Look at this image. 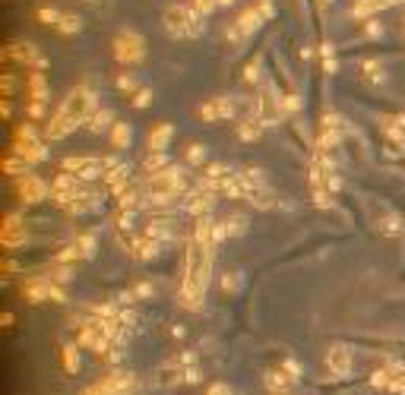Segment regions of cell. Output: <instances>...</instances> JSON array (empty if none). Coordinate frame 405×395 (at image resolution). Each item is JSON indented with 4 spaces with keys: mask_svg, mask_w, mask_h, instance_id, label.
Returning a JSON list of instances; mask_svg holds the SVG:
<instances>
[{
    "mask_svg": "<svg viewBox=\"0 0 405 395\" xmlns=\"http://www.w3.org/2000/svg\"><path fill=\"white\" fill-rule=\"evenodd\" d=\"M212 260L215 250L202 247V243L190 241L187 243V260H184V281H181V294H177V304L184 310H202V300H206V288L212 279Z\"/></svg>",
    "mask_w": 405,
    "mask_h": 395,
    "instance_id": "obj_1",
    "label": "cell"
},
{
    "mask_svg": "<svg viewBox=\"0 0 405 395\" xmlns=\"http://www.w3.org/2000/svg\"><path fill=\"white\" fill-rule=\"evenodd\" d=\"M206 16H200L190 4H168L162 13V22H165V32L171 39H200L202 29H206Z\"/></svg>",
    "mask_w": 405,
    "mask_h": 395,
    "instance_id": "obj_2",
    "label": "cell"
},
{
    "mask_svg": "<svg viewBox=\"0 0 405 395\" xmlns=\"http://www.w3.org/2000/svg\"><path fill=\"white\" fill-rule=\"evenodd\" d=\"M57 114L70 117L76 127H79V123H86L89 117L95 114V92L89 89V86H76V89H70L67 98L60 102V108H57Z\"/></svg>",
    "mask_w": 405,
    "mask_h": 395,
    "instance_id": "obj_3",
    "label": "cell"
},
{
    "mask_svg": "<svg viewBox=\"0 0 405 395\" xmlns=\"http://www.w3.org/2000/svg\"><path fill=\"white\" fill-rule=\"evenodd\" d=\"M111 48L120 64H139V60L146 58V41H143V35L133 32V29H120Z\"/></svg>",
    "mask_w": 405,
    "mask_h": 395,
    "instance_id": "obj_4",
    "label": "cell"
},
{
    "mask_svg": "<svg viewBox=\"0 0 405 395\" xmlns=\"http://www.w3.org/2000/svg\"><path fill=\"white\" fill-rule=\"evenodd\" d=\"M323 361H326L329 373H333V376H339V380H345V376L354 370V351L348 348V344L335 342V344H329V348H326V354H323Z\"/></svg>",
    "mask_w": 405,
    "mask_h": 395,
    "instance_id": "obj_5",
    "label": "cell"
},
{
    "mask_svg": "<svg viewBox=\"0 0 405 395\" xmlns=\"http://www.w3.org/2000/svg\"><path fill=\"white\" fill-rule=\"evenodd\" d=\"M16 196L22 199V203H44V199L51 196V184H44L35 174H22V178L16 180Z\"/></svg>",
    "mask_w": 405,
    "mask_h": 395,
    "instance_id": "obj_6",
    "label": "cell"
},
{
    "mask_svg": "<svg viewBox=\"0 0 405 395\" xmlns=\"http://www.w3.org/2000/svg\"><path fill=\"white\" fill-rule=\"evenodd\" d=\"M234 114H238V108H234V102L228 95H219L209 105H200V108H196V117H200V121H228V117H234Z\"/></svg>",
    "mask_w": 405,
    "mask_h": 395,
    "instance_id": "obj_7",
    "label": "cell"
},
{
    "mask_svg": "<svg viewBox=\"0 0 405 395\" xmlns=\"http://www.w3.org/2000/svg\"><path fill=\"white\" fill-rule=\"evenodd\" d=\"M177 382H184V367L177 357L165 361L162 367L152 373V389H171V386H177Z\"/></svg>",
    "mask_w": 405,
    "mask_h": 395,
    "instance_id": "obj_8",
    "label": "cell"
},
{
    "mask_svg": "<svg viewBox=\"0 0 405 395\" xmlns=\"http://www.w3.org/2000/svg\"><path fill=\"white\" fill-rule=\"evenodd\" d=\"M259 22H263V16H259L257 10H247V13L238 16V22H234V26L225 29V35H228V39H247V35H253L259 29Z\"/></svg>",
    "mask_w": 405,
    "mask_h": 395,
    "instance_id": "obj_9",
    "label": "cell"
},
{
    "mask_svg": "<svg viewBox=\"0 0 405 395\" xmlns=\"http://www.w3.org/2000/svg\"><path fill=\"white\" fill-rule=\"evenodd\" d=\"M174 140V123H158L155 130H149V152H165L168 142Z\"/></svg>",
    "mask_w": 405,
    "mask_h": 395,
    "instance_id": "obj_10",
    "label": "cell"
},
{
    "mask_svg": "<svg viewBox=\"0 0 405 395\" xmlns=\"http://www.w3.org/2000/svg\"><path fill=\"white\" fill-rule=\"evenodd\" d=\"M76 130V123L70 121V117L63 114H54L48 121V127H44V140H63V136H70Z\"/></svg>",
    "mask_w": 405,
    "mask_h": 395,
    "instance_id": "obj_11",
    "label": "cell"
},
{
    "mask_svg": "<svg viewBox=\"0 0 405 395\" xmlns=\"http://www.w3.org/2000/svg\"><path fill=\"white\" fill-rule=\"evenodd\" d=\"M263 386L269 389L272 395H278V392H288V386H291V376L285 373L282 367H278V370H269V373L263 376Z\"/></svg>",
    "mask_w": 405,
    "mask_h": 395,
    "instance_id": "obj_12",
    "label": "cell"
},
{
    "mask_svg": "<svg viewBox=\"0 0 405 395\" xmlns=\"http://www.w3.org/2000/svg\"><path fill=\"white\" fill-rule=\"evenodd\" d=\"M114 123H117V121H114V111L111 108H101V111H95V114L89 117L86 127L92 130V133H105V130H111Z\"/></svg>",
    "mask_w": 405,
    "mask_h": 395,
    "instance_id": "obj_13",
    "label": "cell"
},
{
    "mask_svg": "<svg viewBox=\"0 0 405 395\" xmlns=\"http://www.w3.org/2000/svg\"><path fill=\"white\" fill-rule=\"evenodd\" d=\"M259 130H263V121H259V117H250V114H244L238 121V136L244 142H250V140H257L259 136Z\"/></svg>",
    "mask_w": 405,
    "mask_h": 395,
    "instance_id": "obj_14",
    "label": "cell"
},
{
    "mask_svg": "<svg viewBox=\"0 0 405 395\" xmlns=\"http://www.w3.org/2000/svg\"><path fill=\"white\" fill-rule=\"evenodd\" d=\"M130 142H133V127L130 123H114L111 127V146L114 149H130Z\"/></svg>",
    "mask_w": 405,
    "mask_h": 395,
    "instance_id": "obj_15",
    "label": "cell"
},
{
    "mask_svg": "<svg viewBox=\"0 0 405 395\" xmlns=\"http://www.w3.org/2000/svg\"><path fill=\"white\" fill-rule=\"evenodd\" d=\"M130 250H133V256H136V260H152V256L158 253V241L146 234V237H139V241H133Z\"/></svg>",
    "mask_w": 405,
    "mask_h": 395,
    "instance_id": "obj_16",
    "label": "cell"
},
{
    "mask_svg": "<svg viewBox=\"0 0 405 395\" xmlns=\"http://www.w3.org/2000/svg\"><path fill=\"white\" fill-rule=\"evenodd\" d=\"M146 234H149V237H155L158 243H162V241H171V225L165 222V218H152V222H149V228H146Z\"/></svg>",
    "mask_w": 405,
    "mask_h": 395,
    "instance_id": "obj_17",
    "label": "cell"
},
{
    "mask_svg": "<svg viewBox=\"0 0 405 395\" xmlns=\"http://www.w3.org/2000/svg\"><path fill=\"white\" fill-rule=\"evenodd\" d=\"M13 142H22V146H35V142H41V136H38V130L32 127V123H19L16 127V140Z\"/></svg>",
    "mask_w": 405,
    "mask_h": 395,
    "instance_id": "obj_18",
    "label": "cell"
},
{
    "mask_svg": "<svg viewBox=\"0 0 405 395\" xmlns=\"http://www.w3.org/2000/svg\"><path fill=\"white\" fill-rule=\"evenodd\" d=\"M60 361H63V370H67V373H76V370H79V351H76V344H63Z\"/></svg>",
    "mask_w": 405,
    "mask_h": 395,
    "instance_id": "obj_19",
    "label": "cell"
},
{
    "mask_svg": "<svg viewBox=\"0 0 405 395\" xmlns=\"http://www.w3.org/2000/svg\"><path fill=\"white\" fill-rule=\"evenodd\" d=\"M29 89H32V98H35V102H48V83H44L41 73H32L29 76Z\"/></svg>",
    "mask_w": 405,
    "mask_h": 395,
    "instance_id": "obj_20",
    "label": "cell"
},
{
    "mask_svg": "<svg viewBox=\"0 0 405 395\" xmlns=\"http://www.w3.org/2000/svg\"><path fill=\"white\" fill-rule=\"evenodd\" d=\"M143 168L149 174L165 171V168H168V155H165V152H149V155H146V161H143Z\"/></svg>",
    "mask_w": 405,
    "mask_h": 395,
    "instance_id": "obj_21",
    "label": "cell"
},
{
    "mask_svg": "<svg viewBox=\"0 0 405 395\" xmlns=\"http://www.w3.org/2000/svg\"><path fill=\"white\" fill-rule=\"evenodd\" d=\"M73 243H76V247H79L82 260H92V256H95V250H98V241H95V234H79Z\"/></svg>",
    "mask_w": 405,
    "mask_h": 395,
    "instance_id": "obj_22",
    "label": "cell"
},
{
    "mask_svg": "<svg viewBox=\"0 0 405 395\" xmlns=\"http://www.w3.org/2000/svg\"><path fill=\"white\" fill-rule=\"evenodd\" d=\"M44 275H48L51 281H57V285H67V281L73 279V269H70L67 262H57V266H51Z\"/></svg>",
    "mask_w": 405,
    "mask_h": 395,
    "instance_id": "obj_23",
    "label": "cell"
},
{
    "mask_svg": "<svg viewBox=\"0 0 405 395\" xmlns=\"http://www.w3.org/2000/svg\"><path fill=\"white\" fill-rule=\"evenodd\" d=\"M79 29H82V20L73 16V13H63L60 22H57V32H63V35H76Z\"/></svg>",
    "mask_w": 405,
    "mask_h": 395,
    "instance_id": "obj_24",
    "label": "cell"
},
{
    "mask_svg": "<svg viewBox=\"0 0 405 395\" xmlns=\"http://www.w3.org/2000/svg\"><path fill=\"white\" fill-rule=\"evenodd\" d=\"M221 291L225 294H238L240 291V272L238 269H231V272H221Z\"/></svg>",
    "mask_w": 405,
    "mask_h": 395,
    "instance_id": "obj_25",
    "label": "cell"
},
{
    "mask_svg": "<svg viewBox=\"0 0 405 395\" xmlns=\"http://www.w3.org/2000/svg\"><path fill=\"white\" fill-rule=\"evenodd\" d=\"M4 171L10 174V178H22V174H29V168H25V159H19V155H10V159L4 161Z\"/></svg>",
    "mask_w": 405,
    "mask_h": 395,
    "instance_id": "obj_26",
    "label": "cell"
},
{
    "mask_svg": "<svg viewBox=\"0 0 405 395\" xmlns=\"http://www.w3.org/2000/svg\"><path fill=\"white\" fill-rule=\"evenodd\" d=\"M278 111H282V117L295 114V111H301V98L295 95V92H288V95L278 98Z\"/></svg>",
    "mask_w": 405,
    "mask_h": 395,
    "instance_id": "obj_27",
    "label": "cell"
},
{
    "mask_svg": "<svg viewBox=\"0 0 405 395\" xmlns=\"http://www.w3.org/2000/svg\"><path fill=\"white\" fill-rule=\"evenodd\" d=\"M221 222H225V228H228V237L244 234V231H247V218L244 215H228V218H221Z\"/></svg>",
    "mask_w": 405,
    "mask_h": 395,
    "instance_id": "obj_28",
    "label": "cell"
},
{
    "mask_svg": "<svg viewBox=\"0 0 405 395\" xmlns=\"http://www.w3.org/2000/svg\"><path fill=\"white\" fill-rule=\"evenodd\" d=\"M371 386H373V389H390V386H392V373H390V367L373 370V373H371Z\"/></svg>",
    "mask_w": 405,
    "mask_h": 395,
    "instance_id": "obj_29",
    "label": "cell"
},
{
    "mask_svg": "<svg viewBox=\"0 0 405 395\" xmlns=\"http://www.w3.org/2000/svg\"><path fill=\"white\" fill-rule=\"evenodd\" d=\"M282 370H285V373L291 376V382L304 380V367H301V363L295 361V357H285V361H282Z\"/></svg>",
    "mask_w": 405,
    "mask_h": 395,
    "instance_id": "obj_30",
    "label": "cell"
},
{
    "mask_svg": "<svg viewBox=\"0 0 405 395\" xmlns=\"http://www.w3.org/2000/svg\"><path fill=\"white\" fill-rule=\"evenodd\" d=\"M206 146H200V142H193V146H187V165H202L206 161Z\"/></svg>",
    "mask_w": 405,
    "mask_h": 395,
    "instance_id": "obj_31",
    "label": "cell"
},
{
    "mask_svg": "<svg viewBox=\"0 0 405 395\" xmlns=\"http://www.w3.org/2000/svg\"><path fill=\"white\" fill-rule=\"evenodd\" d=\"M73 260H82V253H79V247H76V243H67V247L60 250V253H57V260L54 262H73Z\"/></svg>",
    "mask_w": 405,
    "mask_h": 395,
    "instance_id": "obj_32",
    "label": "cell"
},
{
    "mask_svg": "<svg viewBox=\"0 0 405 395\" xmlns=\"http://www.w3.org/2000/svg\"><path fill=\"white\" fill-rule=\"evenodd\" d=\"M60 16H63V13H57V10H51V7H41V10H38V20H41V26H54V29H57Z\"/></svg>",
    "mask_w": 405,
    "mask_h": 395,
    "instance_id": "obj_33",
    "label": "cell"
},
{
    "mask_svg": "<svg viewBox=\"0 0 405 395\" xmlns=\"http://www.w3.org/2000/svg\"><path fill=\"white\" fill-rule=\"evenodd\" d=\"M190 7H193L200 16H209L215 7H219V0H190Z\"/></svg>",
    "mask_w": 405,
    "mask_h": 395,
    "instance_id": "obj_34",
    "label": "cell"
},
{
    "mask_svg": "<svg viewBox=\"0 0 405 395\" xmlns=\"http://www.w3.org/2000/svg\"><path fill=\"white\" fill-rule=\"evenodd\" d=\"M117 89H124V92H139V89H136V76H133V73H120V76H117Z\"/></svg>",
    "mask_w": 405,
    "mask_h": 395,
    "instance_id": "obj_35",
    "label": "cell"
},
{
    "mask_svg": "<svg viewBox=\"0 0 405 395\" xmlns=\"http://www.w3.org/2000/svg\"><path fill=\"white\" fill-rule=\"evenodd\" d=\"M323 67H326L329 73H335V51H333V45H323Z\"/></svg>",
    "mask_w": 405,
    "mask_h": 395,
    "instance_id": "obj_36",
    "label": "cell"
},
{
    "mask_svg": "<svg viewBox=\"0 0 405 395\" xmlns=\"http://www.w3.org/2000/svg\"><path fill=\"white\" fill-rule=\"evenodd\" d=\"M133 105H136V108H149V105H152V89H139L136 95H133Z\"/></svg>",
    "mask_w": 405,
    "mask_h": 395,
    "instance_id": "obj_37",
    "label": "cell"
},
{
    "mask_svg": "<svg viewBox=\"0 0 405 395\" xmlns=\"http://www.w3.org/2000/svg\"><path fill=\"white\" fill-rule=\"evenodd\" d=\"M364 70H367V76H371L373 83H383V70H380V64H377V60H367V64H364Z\"/></svg>",
    "mask_w": 405,
    "mask_h": 395,
    "instance_id": "obj_38",
    "label": "cell"
},
{
    "mask_svg": "<svg viewBox=\"0 0 405 395\" xmlns=\"http://www.w3.org/2000/svg\"><path fill=\"white\" fill-rule=\"evenodd\" d=\"M244 79L247 83H257L259 79V60H250V64L244 67Z\"/></svg>",
    "mask_w": 405,
    "mask_h": 395,
    "instance_id": "obj_39",
    "label": "cell"
},
{
    "mask_svg": "<svg viewBox=\"0 0 405 395\" xmlns=\"http://www.w3.org/2000/svg\"><path fill=\"white\" fill-rule=\"evenodd\" d=\"M206 395H234V392H231V386H228V382H209Z\"/></svg>",
    "mask_w": 405,
    "mask_h": 395,
    "instance_id": "obj_40",
    "label": "cell"
},
{
    "mask_svg": "<svg viewBox=\"0 0 405 395\" xmlns=\"http://www.w3.org/2000/svg\"><path fill=\"white\" fill-rule=\"evenodd\" d=\"M253 10H257V13L263 16V20H269V16L276 13V7H272V0H259V4H257V7H253Z\"/></svg>",
    "mask_w": 405,
    "mask_h": 395,
    "instance_id": "obj_41",
    "label": "cell"
},
{
    "mask_svg": "<svg viewBox=\"0 0 405 395\" xmlns=\"http://www.w3.org/2000/svg\"><path fill=\"white\" fill-rule=\"evenodd\" d=\"M367 35H371V39H377V35H383V26H380V22H373V20H367Z\"/></svg>",
    "mask_w": 405,
    "mask_h": 395,
    "instance_id": "obj_42",
    "label": "cell"
},
{
    "mask_svg": "<svg viewBox=\"0 0 405 395\" xmlns=\"http://www.w3.org/2000/svg\"><path fill=\"white\" fill-rule=\"evenodd\" d=\"M29 114L32 117H44V102H32L29 105Z\"/></svg>",
    "mask_w": 405,
    "mask_h": 395,
    "instance_id": "obj_43",
    "label": "cell"
},
{
    "mask_svg": "<svg viewBox=\"0 0 405 395\" xmlns=\"http://www.w3.org/2000/svg\"><path fill=\"white\" fill-rule=\"evenodd\" d=\"M13 272H19V262L16 260H6L4 262V275H13Z\"/></svg>",
    "mask_w": 405,
    "mask_h": 395,
    "instance_id": "obj_44",
    "label": "cell"
},
{
    "mask_svg": "<svg viewBox=\"0 0 405 395\" xmlns=\"http://www.w3.org/2000/svg\"><path fill=\"white\" fill-rule=\"evenodd\" d=\"M133 294H136V297H149V294H152V285H139Z\"/></svg>",
    "mask_w": 405,
    "mask_h": 395,
    "instance_id": "obj_45",
    "label": "cell"
},
{
    "mask_svg": "<svg viewBox=\"0 0 405 395\" xmlns=\"http://www.w3.org/2000/svg\"><path fill=\"white\" fill-rule=\"evenodd\" d=\"M0 323H4V329H10V326H13V313H4V316H0Z\"/></svg>",
    "mask_w": 405,
    "mask_h": 395,
    "instance_id": "obj_46",
    "label": "cell"
},
{
    "mask_svg": "<svg viewBox=\"0 0 405 395\" xmlns=\"http://www.w3.org/2000/svg\"><path fill=\"white\" fill-rule=\"evenodd\" d=\"M278 395H291V392H278Z\"/></svg>",
    "mask_w": 405,
    "mask_h": 395,
    "instance_id": "obj_47",
    "label": "cell"
}]
</instances>
